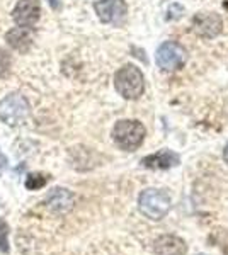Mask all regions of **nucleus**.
Here are the masks:
<instances>
[{"label":"nucleus","mask_w":228,"mask_h":255,"mask_svg":"<svg viewBox=\"0 0 228 255\" xmlns=\"http://www.w3.org/2000/svg\"><path fill=\"white\" fill-rule=\"evenodd\" d=\"M200 255H206V254H200Z\"/></svg>","instance_id":"nucleus-18"},{"label":"nucleus","mask_w":228,"mask_h":255,"mask_svg":"<svg viewBox=\"0 0 228 255\" xmlns=\"http://www.w3.org/2000/svg\"><path fill=\"white\" fill-rule=\"evenodd\" d=\"M153 252L155 255H186L188 245L177 235H160L153 242Z\"/></svg>","instance_id":"nucleus-11"},{"label":"nucleus","mask_w":228,"mask_h":255,"mask_svg":"<svg viewBox=\"0 0 228 255\" xmlns=\"http://www.w3.org/2000/svg\"><path fill=\"white\" fill-rule=\"evenodd\" d=\"M12 17L20 27H32L41 17V3L38 0H19Z\"/></svg>","instance_id":"nucleus-7"},{"label":"nucleus","mask_w":228,"mask_h":255,"mask_svg":"<svg viewBox=\"0 0 228 255\" xmlns=\"http://www.w3.org/2000/svg\"><path fill=\"white\" fill-rule=\"evenodd\" d=\"M172 208V199L164 189H145L138 196L140 213L152 221H160Z\"/></svg>","instance_id":"nucleus-1"},{"label":"nucleus","mask_w":228,"mask_h":255,"mask_svg":"<svg viewBox=\"0 0 228 255\" xmlns=\"http://www.w3.org/2000/svg\"><path fill=\"white\" fill-rule=\"evenodd\" d=\"M75 204V196L73 192H70L68 189L65 187H55L51 189V192L46 197V206L51 213H56V215H65Z\"/></svg>","instance_id":"nucleus-9"},{"label":"nucleus","mask_w":228,"mask_h":255,"mask_svg":"<svg viewBox=\"0 0 228 255\" xmlns=\"http://www.w3.org/2000/svg\"><path fill=\"white\" fill-rule=\"evenodd\" d=\"M5 41L15 51L26 53L32 44V32L29 31V27H14L5 34Z\"/></svg>","instance_id":"nucleus-12"},{"label":"nucleus","mask_w":228,"mask_h":255,"mask_svg":"<svg viewBox=\"0 0 228 255\" xmlns=\"http://www.w3.org/2000/svg\"><path fill=\"white\" fill-rule=\"evenodd\" d=\"M29 118V102L20 94H9L0 101V119L7 126H20Z\"/></svg>","instance_id":"nucleus-4"},{"label":"nucleus","mask_w":228,"mask_h":255,"mask_svg":"<svg viewBox=\"0 0 228 255\" xmlns=\"http://www.w3.org/2000/svg\"><path fill=\"white\" fill-rule=\"evenodd\" d=\"M9 225L3 218H0V252L2 254H9L10 247H9Z\"/></svg>","instance_id":"nucleus-15"},{"label":"nucleus","mask_w":228,"mask_h":255,"mask_svg":"<svg viewBox=\"0 0 228 255\" xmlns=\"http://www.w3.org/2000/svg\"><path fill=\"white\" fill-rule=\"evenodd\" d=\"M181 162V157L172 150H160L157 153L147 155L142 162L145 168H150V170H169V168L177 167Z\"/></svg>","instance_id":"nucleus-10"},{"label":"nucleus","mask_w":228,"mask_h":255,"mask_svg":"<svg viewBox=\"0 0 228 255\" xmlns=\"http://www.w3.org/2000/svg\"><path fill=\"white\" fill-rule=\"evenodd\" d=\"M147 129L136 119H121L113 128V139L121 150L135 151L142 146Z\"/></svg>","instance_id":"nucleus-3"},{"label":"nucleus","mask_w":228,"mask_h":255,"mask_svg":"<svg viewBox=\"0 0 228 255\" xmlns=\"http://www.w3.org/2000/svg\"><path fill=\"white\" fill-rule=\"evenodd\" d=\"M49 5H51V9L58 10L60 9V0H49Z\"/></svg>","instance_id":"nucleus-16"},{"label":"nucleus","mask_w":228,"mask_h":255,"mask_svg":"<svg viewBox=\"0 0 228 255\" xmlns=\"http://www.w3.org/2000/svg\"><path fill=\"white\" fill-rule=\"evenodd\" d=\"M223 27V20L215 12H200L193 19V31L203 38H215Z\"/></svg>","instance_id":"nucleus-8"},{"label":"nucleus","mask_w":228,"mask_h":255,"mask_svg":"<svg viewBox=\"0 0 228 255\" xmlns=\"http://www.w3.org/2000/svg\"><path fill=\"white\" fill-rule=\"evenodd\" d=\"M48 182V177L44 174H29L26 179V189L29 191H38V189L44 187Z\"/></svg>","instance_id":"nucleus-13"},{"label":"nucleus","mask_w":228,"mask_h":255,"mask_svg":"<svg viewBox=\"0 0 228 255\" xmlns=\"http://www.w3.org/2000/svg\"><path fill=\"white\" fill-rule=\"evenodd\" d=\"M188 61V51L182 44L176 41H165L157 49V65L165 72L179 70Z\"/></svg>","instance_id":"nucleus-5"},{"label":"nucleus","mask_w":228,"mask_h":255,"mask_svg":"<svg viewBox=\"0 0 228 255\" xmlns=\"http://www.w3.org/2000/svg\"><path fill=\"white\" fill-rule=\"evenodd\" d=\"M114 87L118 94L128 101H136L145 92V77L135 65H124L116 72Z\"/></svg>","instance_id":"nucleus-2"},{"label":"nucleus","mask_w":228,"mask_h":255,"mask_svg":"<svg viewBox=\"0 0 228 255\" xmlns=\"http://www.w3.org/2000/svg\"><path fill=\"white\" fill-rule=\"evenodd\" d=\"M97 17L104 24L121 26L128 15V5L124 0H97L94 3Z\"/></svg>","instance_id":"nucleus-6"},{"label":"nucleus","mask_w":228,"mask_h":255,"mask_svg":"<svg viewBox=\"0 0 228 255\" xmlns=\"http://www.w3.org/2000/svg\"><path fill=\"white\" fill-rule=\"evenodd\" d=\"M223 160L228 163V145L225 146V150H223Z\"/></svg>","instance_id":"nucleus-17"},{"label":"nucleus","mask_w":228,"mask_h":255,"mask_svg":"<svg viewBox=\"0 0 228 255\" xmlns=\"http://www.w3.org/2000/svg\"><path fill=\"white\" fill-rule=\"evenodd\" d=\"M12 70V56L9 51L0 48V79H7Z\"/></svg>","instance_id":"nucleus-14"}]
</instances>
